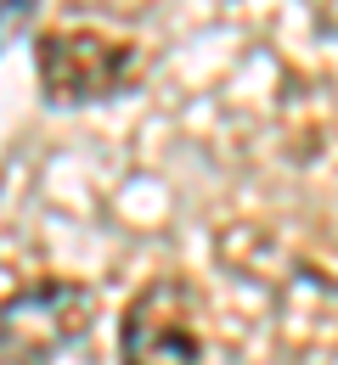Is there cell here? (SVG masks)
Listing matches in <instances>:
<instances>
[{
	"label": "cell",
	"mask_w": 338,
	"mask_h": 365,
	"mask_svg": "<svg viewBox=\"0 0 338 365\" xmlns=\"http://www.w3.org/2000/svg\"><path fill=\"white\" fill-rule=\"evenodd\" d=\"M203 298L192 281L158 275L119 315V360L124 365H203Z\"/></svg>",
	"instance_id": "cell-1"
},
{
	"label": "cell",
	"mask_w": 338,
	"mask_h": 365,
	"mask_svg": "<svg viewBox=\"0 0 338 365\" xmlns=\"http://www.w3.org/2000/svg\"><path fill=\"white\" fill-rule=\"evenodd\" d=\"M0 365H40V360H29V354H17V349H6V343H0Z\"/></svg>",
	"instance_id": "cell-4"
},
{
	"label": "cell",
	"mask_w": 338,
	"mask_h": 365,
	"mask_svg": "<svg viewBox=\"0 0 338 365\" xmlns=\"http://www.w3.org/2000/svg\"><path fill=\"white\" fill-rule=\"evenodd\" d=\"M96 320V292L85 281H68V275H40L29 287H17L6 304H0V343L29 354V360L46 365L56 349L79 343Z\"/></svg>",
	"instance_id": "cell-2"
},
{
	"label": "cell",
	"mask_w": 338,
	"mask_h": 365,
	"mask_svg": "<svg viewBox=\"0 0 338 365\" xmlns=\"http://www.w3.org/2000/svg\"><path fill=\"white\" fill-rule=\"evenodd\" d=\"M40 62V85L51 101H101V96L124 91L136 79V46L130 40H113L96 29H51L34 46Z\"/></svg>",
	"instance_id": "cell-3"
}]
</instances>
